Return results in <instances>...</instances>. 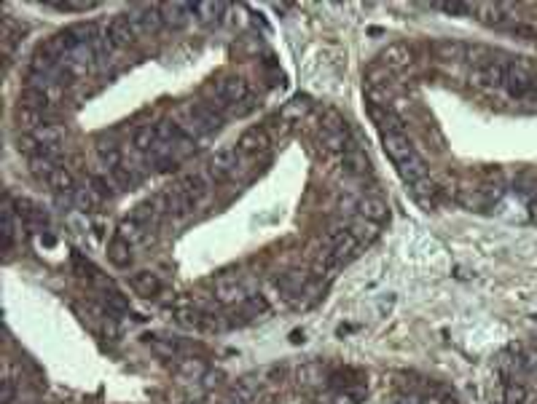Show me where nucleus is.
I'll return each mask as SVG.
<instances>
[{
    "instance_id": "nucleus-22",
    "label": "nucleus",
    "mask_w": 537,
    "mask_h": 404,
    "mask_svg": "<svg viewBox=\"0 0 537 404\" xmlns=\"http://www.w3.org/2000/svg\"><path fill=\"white\" fill-rule=\"evenodd\" d=\"M376 230H379V225H373L368 219H358V222H352L349 233H352V236L360 241V247H363V244H368V241L376 239Z\"/></svg>"
},
{
    "instance_id": "nucleus-24",
    "label": "nucleus",
    "mask_w": 537,
    "mask_h": 404,
    "mask_svg": "<svg viewBox=\"0 0 537 404\" xmlns=\"http://www.w3.org/2000/svg\"><path fill=\"white\" fill-rule=\"evenodd\" d=\"M309 110V102L306 99H293V102H288L285 108H282V118L285 120H298V118H303V113Z\"/></svg>"
},
{
    "instance_id": "nucleus-19",
    "label": "nucleus",
    "mask_w": 537,
    "mask_h": 404,
    "mask_svg": "<svg viewBox=\"0 0 537 404\" xmlns=\"http://www.w3.org/2000/svg\"><path fill=\"white\" fill-rule=\"evenodd\" d=\"M161 9V19L169 24H186L191 16V3H167V6H159Z\"/></svg>"
},
{
    "instance_id": "nucleus-20",
    "label": "nucleus",
    "mask_w": 537,
    "mask_h": 404,
    "mask_svg": "<svg viewBox=\"0 0 537 404\" xmlns=\"http://www.w3.org/2000/svg\"><path fill=\"white\" fill-rule=\"evenodd\" d=\"M381 65H390V67H401L406 65L408 59H411V51H408V46H401V43H395V46H387L384 51H381Z\"/></svg>"
},
{
    "instance_id": "nucleus-21",
    "label": "nucleus",
    "mask_w": 537,
    "mask_h": 404,
    "mask_svg": "<svg viewBox=\"0 0 537 404\" xmlns=\"http://www.w3.org/2000/svg\"><path fill=\"white\" fill-rule=\"evenodd\" d=\"M14 239H16V212L6 201V207H3V247H6V252L11 249Z\"/></svg>"
},
{
    "instance_id": "nucleus-5",
    "label": "nucleus",
    "mask_w": 537,
    "mask_h": 404,
    "mask_svg": "<svg viewBox=\"0 0 537 404\" xmlns=\"http://www.w3.org/2000/svg\"><path fill=\"white\" fill-rule=\"evenodd\" d=\"M508 73H511V56H497L489 65L476 67L470 73V81L481 88H503L508 83Z\"/></svg>"
},
{
    "instance_id": "nucleus-3",
    "label": "nucleus",
    "mask_w": 537,
    "mask_h": 404,
    "mask_svg": "<svg viewBox=\"0 0 537 404\" xmlns=\"http://www.w3.org/2000/svg\"><path fill=\"white\" fill-rule=\"evenodd\" d=\"M250 102V86H247L245 78H224L213 86V102L218 110L226 108H236V105H247Z\"/></svg>"
},
{
    "instance_id": "nucleus-16",
    "label": "nucleus",
    "mask_w": 537,
    "mask_h": 404,
    "mask_svg": "<svg viewBox=\"0 0 537 404\" xmlns=\"http://www.w3.org/2000/svg\"><path fill=\"white\" fill-rule=\"evenodd\" d=\"M132 289L143 297H156L161 292V279L151 271H140V274L132 276Z\"/></svg>"
},
{
    "instance_id": "nucleus-30",
    "label": "nucleus",
    "mask_w": 537,
    "mask_h": 404,
    "mask_svg": "<svg viewBox=\"0 0 537 404\" xmlns=\"http://www.w3.org/2000/svg\"><path fill=\"white\" fill-rule=\"evenodd\" d=\"M189 404H194V402H189Z\"/></svg>"
},
{
    "instance_id": "nucleus-28",
    "label": "nucleus",
    "mask_w": 537,
    "mask_h": 404,
    "mask_svg": "<svg viewBox=\"0 0 537 404\" xmlns=\"http://www.w3.org/2000/svg\"><path fill=\"white\" fill-rule=\"evenodd\" d=\"M333 404H358V399L347 391V393H338V396L333 399Z\"/></svg>"
},
{
    "instance_id": "nucleus-4",
    "label": "nucleus",
    "mask_w": 537,
    "mask_h": 404,
    "mask_svg": "<svg viewBox=\"0 0 537 404\" xmlns=\"http://www.w3.org/2000/svg\"><path fill=\"white\" fill-rule=\"evenodd\" d=\"M239 169H242V153H239L236 147H224V150H218V153L207 161V177H210L213 182H229V180H234V177L239 175Z\"/></svg>"
},
{
    "instance_id": "nucleus-15",
    "label": "nucleus",
    "mask_w": 537,
    "mask_h": 404,
    "mask_svg": "<svg viewBox=\"0 0 537 404\" xmlns=\"http://www.w3.org/2000/svg\"><path fill=\"white\" fill-rule=\"evenodd\" d=\"M215 297H218V303H236V300L245 297V284H242L236 276L221 279L218 286H215Z\"/></svg>"
},
{
    "instance_id": "nucleus-6",
    "label": "nucleus",
    "mask_w": 537,
    "mask_h": 404,
    "mask_svg": "<svg viewBox=\"0 0 537 404\" xmlns=\"http://www.w3.org/2000/svg\"><path fill=\"white\" fill-rule=\"evenodd\" d=\"M368 113H371V118H373V123H376V129L381 131V137H387V134H406V123H403V118L390 108V105H387V102L371 99Z\"/></svg>"
},
{
    "instance_id": "nucleus-2",
    "label": "nucleus",
    "mask_w": 537,
    "mask_h": 404,
    "mask_svg": "<svg viewBox=\"0 0 537 404\" xmlns=\"http://www.w3.org/2000/svg\"><path fill=\"white\" fill-rule=\"evenodd\" d=\"M224 110H218L210 102H194V105H186L180 110V126L189 131L191 137H204V134H213L224 126Z\"/></svg>"
},
{
    "instance_id": "nucleus-1",
    "label": "nucleus",
    "mask_w": 537,
    "mask_h": 404,
    "mask_svg": "<svg viewBox=\"0 0 537 404\" xmlns=\"http://www.w3.org/2000/svg\"><path fill=\"white\" fill-rule=\"evenodd\" d=\"M381 143H384V150L392 158V164H395V169H398V175L403 177L406 185L416 187L422 185L425 180H430L422 155L416 153L414 145L408 143L406 134H387V137H381Z\"/></svg>"
},
{
    "instance_id": "nucleus-17",
    "label": "nucleus",
    "mask_w": 537,
    "mask_h": 404,
    "mask_svg": "<svg viewBox=\"0 0 537 404\" xmlns=\"http://www.w3.org/2000/svg\"><path fill=\"white\" fill-rule=\"evenodd\" d=\"M111 180L116 182V187H121V190H129V187H137L140 185V172L134 169V166L129 164H119L111 169Z\"/></svg>"
},
{
    "instance_id": "nucleus-23",
    "label": "nucleus",
    "mask_w": 537,
    "mask_h": 404,
    "mask_svg": "<svg viewBox=\"0 0 537 404\" xmlns=\"http://www.w3.org/2000/svg\"><path fill=\"white\" fill-rule=\"evenodd\" d=\"M221 11H224L221 3H191V16H196L199 22H213Z\"/></svg>"
},
{
    "instance_id": "nucleus-11",
    "label": "nucleus",
    "mask_w": 537,
    "mask_h": 404,
    "mask_svg": "<svg viewBox=\"0 0 537 404\" xmlns=\"http://www.w3.org/2000/svg\"><path fill=\"white\" fill-rule=\"evenodd\" d=\"M161 143V131H159V123H146V126H137L132 134V145L137 147L140 155H148L156 145Z\"/></svg>"
},
{
    "instance_id": "nucleus-29",
    "label": "nucleus",
    "mask_w": 537,
    "mask_h": 404,
    "mask_svg": "<svg viewBox=\"0 0 537 404\" xmlns=\"http://www.w3.org/2000/svg\"><path fill=\"white\" fill-rule=\"evenodd\" d=\"M422 404H443V399H422Z\"/></svg>"
},
{
    "instance_id": "nucleus-10",
    "label": "nucleus",
    "mask_w": 537,
    "mask_h": 404,
    "mask_svg": "<svg viewBox=\"0 0 537 404\" xmlns=\"http://www.w3.org/2000/svg\"><path fill=\"white\" fill-rule=\"evenodd\" d=\"M268 145H271V140H268V134L264 129H250L245 131L242 137H239V143H236V150L242 155H256V153H266Z\"/></svg>"
},
{
    "instance_id": "nucleus-7",
    "label": "nucleus",
    "mask_w": 537,
    "mask_h": 404,
    "mask_svg": "<svg viewBox=\"0 0 537 404\" xmlns=\"http://www.w3.org/2000/svg\"><path fill=\"white\" fill-rule=\"evenodd\" d=\"M126 16H129V22H132L137 38H140V35H148V33H156L159 27L164 24V19H161V9H159V6L137 9V11H129Z\"/></svg>"
},
{
    "instance_id": "nucleus-9",
    "label": "nucleus",
    "mask_w": 537,
    "mask_h": 404,
    "mask_svg": "<svg viewBox=\"0 0 537 404\" xmlns=\"http://www.w3.org/2000/svg\"><path fill=\"white\" fill-rule=\"evenodd\" d=\"M341 169H344V175H349V177H366L371 172L368 155L363 153L355 143H349L347 147H344V153H341Z\"/></svg>"
},
{
    "instance_id": "nucleus-18",
    "label": "nucleus",
    "mask_w": 537,
    "mask_h": 404,
    "mask_svg": "<svg viewBox=\"0 0 537 404\" xmlns=\"http://www.w3.org/2000/svg\"><path fill=\"white\" fill-rule=\"evenodd\" d=\"M436 54L441 56L443 62H465V59H468V46L457 43V41H438Z\"/></svg>"
},
{
    "instance_id": "nucleus-26",
    "label": "nucleus",
    "mask_w": 537,
    "mask_h": 404,
    "mask_svg": "<svg viewBox=\"0 0 537 404\" xmlns=\"http://www.w3.org/2000/svg\"><path fill=\"white\" fill-rule=\"evenodd\" d=\"M526 402V388L521 383H508L505 385V404H524Z\"/></svg>"
},
{
    "instance_id": "nucleus-25",
    "label": "nucleus",
    "mask_w": 537,
    "mask_h": 404,
    "mask_svg": "<svg viewBox=\"0 0 537 404\" xmlns=\"http://www.w3.org/2000/svg\"><path fill=\"white\" fill-rule=\"evenodd\" d=\"M433 9L448 14V16H470L473 14V3H436Z\"/></svg>"
},
{
    "instance_id": "nucleus-14",
    "label": "nucleus",
    "mask_w": 537,
    "mask_h": 404,
    "mask_svg": "<svg viewBox=\"0 0 537 404\" xmlns=\"http://www.w3.org/2000/svg\"><path fill=\"white\" fill-rule=\"evenodd\" d=\"M108 260H111L116 268H126V265L132 262V244L116 233L111 239V244H108Z\"/></svg>"
},
{
    "instance_id": "nucleus-8",
    "label": "nucleus",
    "mask_w": 537,
    "mask_h": 404,
    "mask_svg": "<svg viewBox=\"0 0 537 404\" xmlns=\"http://www.w3.org/2000/svg\"><path fill=\"white\" fill-rule=\"evenodd\" d=\"M105 35H108V41H111V46L116 51H119V48H126V46L134 43V38H137V33H134V27L126 14H124V16H116V19L105 27Z\"/></svg>"
},
{
    "instance_id": "nucleus-27",
    "label": "nucleus",
    "mask_w": 537,
    "mask_h": 404,
    "mask_svg": "<svg viewBox=\"0 0 537 404\" xmlns=\"http://www.w3.org/2000/svg\"><path fill=\"white\" fill-rule=\"evenodd\" d=\"M392 404H422V399H416L414 393H403V396H398Z\"/></svg>"
},
{
    "instance_id": "nucleus-13",
    "label": "nucleus",
    "mask_w": 537,
    "mask_h": 404,
    "mask_svg": "<svg viewBox=\"0 0 537 404\" xmlns=\"http://www.w3.org/2000/svg\"><path fill=\"white\" fill-rule=\"evenodd\" d=\"M505 11H508V6L503 3H473V14L489 27H503L505 19H511Z\"/></svg>"
},
{
    "instance_id": "nucleus-12",
    "label": "nucleus",
    "mask_w": 537,
    "mask_h": 404,
    "mask_svg": "<svg viewBox=\"0 0 537 404\" xmlns=\"http://www.w3.org/2000/svg\"><path fill=\"white\" fill-rule=\"evenodd\" d=\"M358 214H360V219H368L373 225H381L384 219L390 217V209H387V204H384L381 198L366 196L358 201Z\"/></svg>"
}]
</instances>
